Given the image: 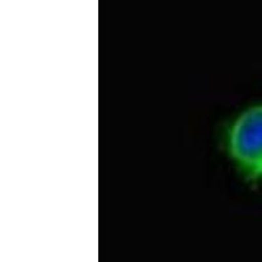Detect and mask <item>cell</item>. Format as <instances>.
Here are the masks:
<instances>
[{"label": "cell", "instance_id": "1", "mask_svg": "<svg viewBox=\"0 0 262 262\" xmlns=\"http://www.w3.org/2000/svg\"><path fill=\"white\" fill-rule=\"evenodd\" d=\"M224 144L229 160L247 181H262V104L248 106L232 119Z\"/></svg>", "mask_w": 262, "mask_h": 262}]
</instances>
